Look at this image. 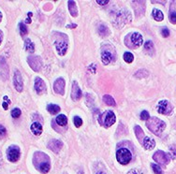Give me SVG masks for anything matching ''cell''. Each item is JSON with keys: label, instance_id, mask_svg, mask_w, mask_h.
Returning a JSON list of instances; mask_svg holds the SVG:
<instances>
[{"label": "cell", "instance_id": "1", "mask_svg": "<svg viewBox=\"0 0 176 174\" xmlns=\"http://www.w3.org/2000/svg\"><path fill=\"white\" fill-rule=\"evenodd\" d=\"M34 164L40 172L47 173L50 171V159L43 153H36L34 155Z\"/></svg>", "mask_w": 176, "mask_h": 174}, {"label": "cell", "instance_id": "2", "mask_svg": "<svg viewBox=\"0 0 176 174\" xmlns=\"http://www.w3.org/2000/svg\"><path fill=\"white\" fill-rule=\"evenodd\" d=\"M146 126L153 134L159 136L166 127V124L157 117L149 118L146 122Z\"/></svg>", "mask_w": 176, "mask_h": 174}, {"label": "cell", "instance_id": "3", "mask_svg": "<svg viewBox=\"0 0 176 174\" xmlns=\"http://www.w3.org/2000/svg\"><path fill=\"white\" fill-rule=\"evenodd\" d=\"M98 121L101 126L109 127L115 123V115L111 110H107L99 116Z\"/></svg>", "mask_w": 176, "mask_h": 174}, {"label": "cell", "instance_id": "4", "mask_svg": "<svg viewBox=\"0 0 176 174\" xmlns=\"http://www.w3.org/2000/svg\"><path fill=\"white\" fill-rule=\"evenodd\" d=\"M116 158L117 161L122 165H128L130 161H131L132 155L129 150L126 148L119 149L116 153Z\"/></svg>", "mask_w": 176, "mask_h": 174}, {"label": "cell", "instance_id": "5", "mask_svg": "<svg viewBox=\"0 0 176 174\" xmlns=\"http://www.w3.org/2000/svg\"><path fill=\"white\" fill-rule=\"evenodd\" d=\"M172 105L170 104V102L168 100H161L158 102L157 105V110L158 113L164 115H169L172 111Z\"/></svg>", "mask_w": 176, "mask_h": 174}, {"label": "cell", "instance_id": "6", "mask_svg": "<svg viewBox=\"0 0 176 174\" xmlns=\"http://www.w3.org/2000/svg\"><path fill=\"white\" fill-rule=\"evenodd\" d=\"M153 159L155 160L156 162H157L158 164L163 165V166H166L167 164L170 162V158L169 155L165 154L163 151H157L153 155Z\"/></svg>", "mask_w": 176, "mask_h": 174}, {"label": "cell", "instance_id": "7", "mask_svg": "<svg viewBox=\"0 0 176 174\" xmlns=\"http://www.w3.org/2000/svg\"><path fill=\"white\" fill-rule=\"evenodd\" d=\"M8 159L11 162H16L20 157V150L17 146H11L7 151Z\"/></svg>", "mask_w": 176, "mask_h": 174}, {"label": "cell", "instance_id": "8", "mask_svg": "<svg viewBox=\"0 0 176 174\" xmlns=\"http://www.w3.org/2000/svg\"><path fill=\"white\" fill-rule=\"evenodd\" d=\"M27 62L29 66H31L34 71H39L40 68H41V60L39 56H36V55H32V56H28L27 58Z\"/></svg>", "mask_w": 176, "mask_h": 174}, {"label": "cell", "instance_id": "9", "mask_svg": "<svg viewBox=\"0 0 176 174\" xmlns=\"http://www.w3.org/2000/svg\"><path fill=\"white\" fill-rule=\"evenodd\" d=\"M13 82H14L15 89L18 92H22L24 89V82H22V75L19 70H15L14 73V78H13Z\"/></svg>", "mask_w": 176, "mask_h": 174}, {"label": "cell", "instance_id": "10", "mask_svg": "<svg viewBox=\"0 0 176 174\" xmlns=\"http://www.w3.org/2000/svg\"><path fill=\"white\" fill-rule=\"evenodd\" d=\"M65 81L64 79L58 78L56 81L53 83V91L55 93L59 94V95H64L65 94Z\"/></svg>", "mask_w": 176, "mask_h": 174}, {"label": "cell", "instance_id": "11", "mask_svg": "<svg viewBox=\"0 0 176 174\" xmlns=\"http://www.w3.org/2000/svg\"><path fill=\"white\" fill-rule=\"evenodd\" d=\"M35 89H36V92H37L38 95H42V94L46 91V85H45V82H43L42 79L36 78Z\"/></svg>", "mask_w": 176, "mask_h": 174}, {"label": "cell", "instance_id": "12", "mask_svg": "<svg viewBox=\"0 0 176 174\" xmlns=\"http://www.w3.org/2000/svg\"><path fill=\"white\" fill-rule=\"evenodd\" d=\"M81 96H82V91H81V89L79 88L78 84L74 82L73 85H72V92H71L72 99L74 101H77L81 99Z\"/></svg>", "mask_w": 176, "mask_h": 174}, {"label": "cell", "instance_id": "13", "mask_svg": "<svg viewBox=\"0 0 176 174\" xmlns=\"http://www.w3.org/2000/svg\"><path fill=\"white\" fill-rule=\"evenodd\" d=\"M62 142L58 140H52L48 143V147L55 153H58L62 148Z\"/></svg>", "mask_w": 176, "mask_h": 174}, {"label": "cell", "instance_id": "14", "mask_svg": "<svg viewBox=\"0 0 176 174\" xmlns=\"http://www.w3.org/2000/svg\"><path fill=\"white\" fill-rule=\"evenodd\" d=\"M55 47H56V50L58 52L60 55H66L67 50V43L66 41H56L55 42Z\"/></svg>", "mask_w": 176, "mask_h": 174}, {"label": "cell", "instance_id": "15", "mask_svg": "<svg viewBox=\"0 0 176 174\" xmlns=\"http://www.w3.org/2000/svg\"><path fill=\"white\" fill-rule=\"evenodd\" d=\"M142 146L144 147L145 149L147 150H152L155 148L156 146V142L155 140L152 139L150 137H145L144 138V140L142 141Z\"/></svg>", "mask_w": 176, "mask_h": 174}, {"label": "cell", "instance_id": "16", "mask_svg": "<svg viewBox=\"0 0 176 174\" xmlns=\"http://www.w3.org/2000/svg\"><path fill=\"white\" fill-rule=\"evenodd\" d=\"M130 39H131L132 43L134 44V46L136 47H140L142 44V37L140 33H133L130 37Z\"/></svg>", "mask_w": 176, "mask_h": 174}, {"label": "cell", "instance_id": "17", "mask_svg": "<svg viewBox=\"0 0 176 174\" xmlns=\"http://www.w3.org/2000/svg\"><path fill=\"white\" fill-rule=\"evenodd\" d=\"M30 129H31V131H32V133L34 134V135H36V136H39V135H40V134L42 133V126H41V124H40L39 123H33L32 124H31V127H30Z\"/></svg>", "mask_w": 176, "mask_h": 174}, {"label": "cell", "instance_id": "18", "mask_svg": "<svg viewBox=\"0 0 176 174\" xmlns=\"http://www.w3.org/2000/svg\"><path fill=\"white\" fill-rule=\"evenodd\" d=\"M111 58H112V56H111V53L110 52H108V51L102 52L101 59H102V62H103V64H104V65L110 64V62L111 61Z\"/></svg>", "mask_w": 176, "mask_h": 174}, {"label": "cell", "instance_id": "19", "mask_svg": "<svg viewBox=\"0 0 176 174\" xmlns=\"http://www.w3.org/2000/svg\"><path fill=\"white\" fill-rule=\"evenodd\" d=\"M67 4H69V10L70 14L73 17H76L78 15V10H77V6H76V2L71 0V1L67 2Z\"/></svg>", "mask_w": 176, "mask_h": 174}, {"label": "cell", "instance_id": "20", "mask_svg": "<svg viewBox=\"0 0 176 174\" xmlns=\"http://www.w3.org/2000/svg\"><path fill=\"white\" fill-rule=\"evenodd\" d=\"M135 133H136V137H137V139L139 140V141L141 142V143L142 144V141H143V140H144V133H143V130L139 126H135Z\"/></svg>", "mask_w": 176, "mask_h": 174}, {"label": "cell", "instance_id": "21", "mask_svg": "<svg viewBox=\"0 0 176 174\" xmlns=\"http://www.w3.org/2000/svg\"><path fill=\"white\" fill-rule=\"evenodd\" d=\"M55 122H56V124H58V126H66V124H67V118L66 115L60 114V115H58L57 117H56Z\"/></svg>", "mask_w": 176, "mask_h": 174}, {"label": "cell", "instance_id": "22", "mask_svg": "<svg viewBox=\"0 0 176 174\" xmlns=\"http://www.w3.org/2000/svg\"><path fill=\"white\" fill-rule=\"evenodd\" d=\"M153 17H154V19L157 22H161L164 19L163 13H162L161 10H157V8H154V10H153Z\"/></svg>", "mask_w": 176, "mask_h": 174}, {"label": "cell", "instance_id": "23", "mask_svg": "<svg viewBox=\"0 0 176 174\" xmlns=\"http://www.w3.org/2000/svg\"><path fill=\"white\" fill-rule=\"evenodd\" d=\"M103 102L108 106H115V100L112 96L109 95H105L103 96Z\"/></svg>", "mask_w": 176, "mask_h": 174}, {"label": "cell", "instance_id": "24", "mask_svg": "<svg viewBox=\"0 0 176 174\" xmlns=\"http://www.w3.org/2000/svg\"><path fill=\"white\" fill-rule=\"evenodd\" d=\"M47 110L51 114H56V113H58L60 111L59 106L55 105V104H49L47 106Z\"/></svg>", "mask_w": 176, "mask_h": 174}, {"label": "cell", "instance_id": "25", "mask_svg": "<svg viewBox=\"0 0 176 174\" xmlns=\"http://www.w3.org/2000/svg\"><path fill=\"white\" fill-rule=\"evenodd\" d=\"M25 50L27 51V52H34V51H35L34 44L32 43V41H31L29 38L25 39Z\"/></svg>", "mask_w": 176, "mask_h": 174}, {"label": "cell", "instance_id": "26", "mask_svg": "<svg viewBox=\"0 0 176 174\" xmlns=\"http://www.w3.org/2000/svg\"><path fill=\"white\" fill-rule=\"evenodd\" d=\"M134 59V56L131 52H125L124 53V60L127 62V63H132Z\"/></svg>", "mask_w": 176, "mask_h": 174}, {"label": "cell", "instance_id": "27", "mask_svg": "<svg viewBox=\"0 0 176 174\" xmlns=\"http://www.w3.org/2000/svg\"><path fill=\"white\" fill-rule=\"evenodd\" d=\"M98 33H99V35H101L102 37H105V36L109 33V31H108V27L107 26H105V25H100L99 26V28H98Z\"/></svg>", "mask_w": 176, "mask_h": 174}, {"label": "cell", "instance_id": "28", "mask_svg": "<svg viewBox=\"0 0 176 174\" xmlns=\"http://www.w3.org/2000/svg\"><path fill=\"white\" fill-rule=\"evenodd\" d=\"M152 168H153V171H154V172L156 173V174H162L163 172H162V169H161V168L159 167V165H156V164H152Z\"/></svg>", "mask_w": 176, "mask_h": 174}, {"label": "cell", "instance_id": "29", "mask_svg": "<svg viewBox=\"0 0 176 174\" xmlns=\"http://www.w3.org/2000/svg\"><path fill=\"white\" fill-rule=\"evenodd\" d=\"M144 49L147 51V52H152L154 50V45H153V42L152 41H147L145 44H144Z\"/></svg>", "mask_w": 176, "mask_h": 174}, {"label": "cell", "instance_id": "30", "mask_svg": "<svg viewBox=\"0 0 176 174\" xmlns=\"http://www.w3.org/2000/svg\"><path fill=\"white\" fill-rule=\"evenodd\" d=\"M21 110L20 109H13L12 110V111H11V116L13 118H18V117H20L21 116Z\"/></svg>", "mask_w": 176, "mask_h": 174}, {"label": "cell", "instance_id": "31", "mask_svg": "<svg viewBox=\"0 0 176 174\" xmlns=\"http://www.w3.org/2000/svg\"><path fill=\"white\" fill-rule=\"evenodd\" d=\"M170 23H172V24H176V11L174 10H170Z\"/></svg>", "mask_w": 176, "mask_h": 174}, {"label": "cell", "instance_id": "32", "mask_svg": "<svg viewBox=\"0 0 176 174\" xmlns=\"http://www.w3.org/2000/svg\"><path fill=\"white\" fill-rule=\"evenodd\" d=\"M169 155L171 158H176V146H170Z\"/></svg>", "mask_w": 176, "mask_h": 174}, {"label": "cell", "instance_id": "33", "mask_svg": "<svg viewBox=\"0 0 176 174\" xmlns=\"http://www.w3.org/2000/svg\"><path fill=\"white\" fill-rule=\"evenodd\" d=\"M19 26H20V30H21V35L22 36H25V35L27 34V28H26V26L24 24L21 23L19 24Z\"/></svg>", "mask_w": 176, "mask_h": 174}, {"label": "cell", "instance_id": "34", "mask_svg": "<svg viewBox=\"0 0 176 174\" xmlns=\"http://www.w3.org/2000/svg\"><path fill=\"white\" fill-rule=\"evenodd\" d=\"M74 124H75V126L80 127L83 124V120L80 117H78V116H76V117H74Z\"/></svg>", "mask_w": 176, "mask_h": 174}, {"label": "cell", "instance_id": "35", "mask_svg": "<svg viewBox=\"0 0 176 174\" xmlns=\"http://www.w3.org/2000/svg\"><path fill=\"white\" fill-rule=\"evenodd\" d=\"M150 118V115H149V113H148V111H146V110H143L142 113H141V119L142 120H147Z\"/></svg>", "mask_w": 176, "mask_h": 174}, {"label": "cell", "instance_id": "36", "mask_svg": "<svg viewBox=\"0 0 176 174\" xmlns=\"http://www.w3.org/2000/svg\"><path fill=\"white\" fill-rule=\"evenodd\" d=\"M5 135H6V128L0 124V139L5 137Z\"/></svg>", "mask_w": 176, "mask_h": 174}, {"label": "cell", "instance_id": "37", "mask_svg": "<svg viewBox=\"0 0 176 174\" xmlns=\"http://www.w3.org/2000/svg\"><path fill=\"white\" fill-rule=\"evenodd\" d=\"M161 34H162V36H163L164 38H167V37H169L170 31H169L168 28H163V29H162V31H161Z\"/></svg>", "mask_w": 176, "mask_h": 174}, {"label": "cell", "instance_id": "38", "mask_svg": "<svg viewBox=\"0 0 176 174\" xmlns=\"http://www.w3.org/2000/svg\"><path fill=\"white\" fill-rule=\"evenodd\" d=\"M128 174H143L140 169H137V168H132L131 171H129V172Z\"/></svg>", "mask_w": 176, "mask_h": 174}, {"label": "cell", "instance_id": "39", "mask_svg": "<svg viewBox=\"0 0 176 174\" xmlns=\"http://www.w3.org/2000/svg\"><path fill=\"white\" fill-rule=\"evenodd\" d=\"M97 3L99 4V5H103V6H104V5H107V4L109 3V1H108V0H105V1H100V0H97Z\"/></svg>", "mask_w": 176, "mask_h": 174}, {"label": "cell", "instance_id": "40", "mask_svg": "<svg viewBox=\"0 0 176 174\" xmlns=\"http://www.w3.org/2000/svg\"><path fill=\"white\" fill-rule=\"evenodd\" d=\"M3 108L4 110H8V103H6V102H3Z\"/></svg>", "mask_w": 176, "mask_h": 174}, {"label": "cell", "instance_id": "41", "mask_svg": "<svg viewBox=\"0 0 176 174\" xmlns=\"http://www.w3.org/2000/svg\"><path fill=\"white\" fill-rule=\"evenodd\" d=\"M76 26H77V25H76V24H72V25H67V28H69H69H70V27H71V28H75Z\"/></svg>", "mask_w": 176, "mask_h": 174}, {"label": "cell", "instance_id": "42", "mask_svg": "<svg viewBox=\"0 0 176 174\" xmlns=\"http://www.w3.org/2000/svg\"><path fill=\"white\" fill-rule=\"evenodd\" d=\"M1 41H2V33L0 31V44H1Z\"/></svg>", "mask_w": 176, "mask_h": 174}, {"label": "cell", "instance_id": "43", "mask_svg": "<svg viewBox=\"0 0 176 174\" xmlns=\"http://www.w3.org/2000/svg\"><path fill=\"white\" fill-rule=\"evenodd\" d=\"M97 174H106V173L104 171H97Z\"/></svg>", "mask_w": 176, "mask_h": 174}, {"label": "cell", "instance_id": "44", "mask_svg": "<svg viewBox=\"0 0 176 174\" xmlns=\"http://www.w3.org/2000/svg\"><path fill=\"white\" fill-rule=\"evenodd\" d=\"M1 20H2V13L0 12V22H1Z\"/></svg>", "mask_w": 176, "mask_h": 174}]
</instances>
